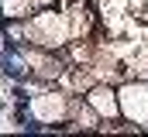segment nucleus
<instances>
[{"label": "nucleus", "mask_w": 148, "mask_h": 137, "mask_svg": "<svg viewBox=\"0 0 148 137\" xmlns=\"http://www.w3.org/2000/svg\"><path fill=\"white\" fill-rule=\"evenodd\" d=\"M90 103H93V106H100V113H114V110H117L114 93H107V89H93V93H90Z\"/></svg>", "instance_id": "obj_1"}]
</instances>
